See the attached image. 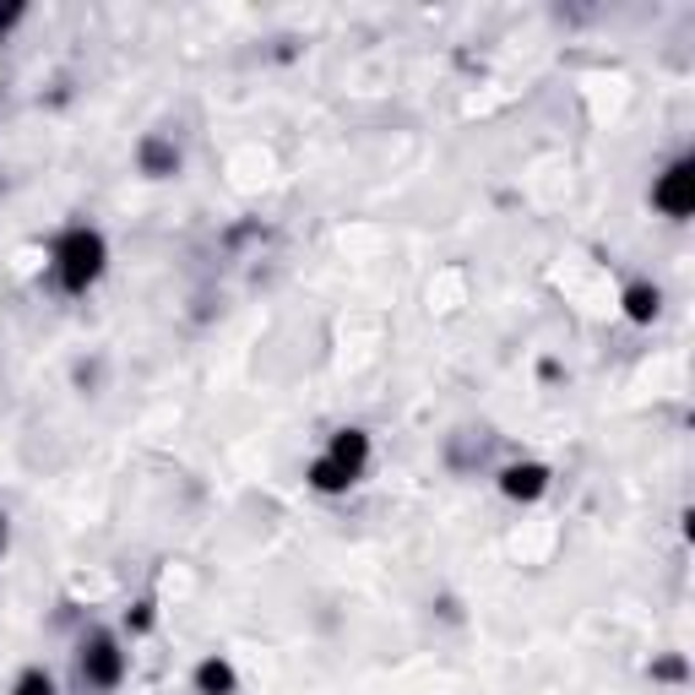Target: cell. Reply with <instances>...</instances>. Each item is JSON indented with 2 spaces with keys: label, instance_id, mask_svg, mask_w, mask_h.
I'll return each mask as SVG.
<instances>
[{
  "label": "cell",
  "instance_id": "6da1fadb",
  "mask_svg": "<svg viewBox=\"0 0 695 695\" xmlns=\"http://www.w3.org/2000/svg\"><path fill=\"white\" fill-rule=\"evenodd\" d=\"M55 266H61L65 288L82 294V288L98 283V272H104V240H98L93 229H71L61 240V251H55Z\"/></svg>",
  "mask_w": 695,
  "mask_h": 695
},
{
  "label": "cell",
  "instance_id": "7a4b0ae2",
  "mask_svg": "<svg viewBox=\"0 0 695 695\" xmlns=\"http://www.w3.org/2000/svg\"><path fill=\"white\" fill-rule=\"evenodd\" d=\"M120 674H126L120 646H115L109 635H93V641L82 646V680L98 685V691H109V685H120Z\"/></svg>",
  "mask_w": 695,
  "mask_h": 695
},
{
  "label": "cell",
  "instance_id": "3957f363",
  "mask_svg": "<svg viewBox=\"0 0 695 695\" xmlns=\"http://www.w3.org/2000/svg\"><path fill=\"white\" fill-rule=\"evenodd\" d=\"M652 201H657L668 218H691V207H695V164H691V158H685V164H674V169L657 180Z\"/></svg>",
  "mask_w": 695,
  "mask_h": 695
},
{
  "label": "cell",
  "instance_id": "277c9868",
  "mask_svg": "<svg viewBox=\"0 0 695 695\" xmlns=\"http://www.w3.org/2000/svg\"><path fill=\"white\" fill-rule=\"evenodd\" d=\"M326 456H331L348 478H359V473H365V462H370V441H365V430H343V435L331 441Z\"/></svg>",
  "mask_w": 695,
  "mask_h": 695
},
{
  "label": "cell",
  "instance_id": "5b68a950",
  "mask_svg": "<svg viewBox=\"0 0 695 695\" xmlns=\"http://www.w3.org/2000/svg\"><path fill=\"white\" fill-rule=\"evenodd\" d=\"M501 489H506L510 501H538V495L549 489V473H544L538 462H522V467H506Z\"/></svg>",
  "mask_w": 695,
  "mask_h": 695
},
{
  "label": "cell",
  "instance_id": "8992f818",
  "mask_svg": "<svg viewBox=\"0 0 695 695\" xmlns=\"http://www.w3.org/2000/svg\"><path fill=\"white\" fill-rule=\"evenodd\" d=\"M196 691L201 695H234V668H229L223 657H207V663L196 668Z\"/></svg>",
  "mask_w": 695,
  "mask_h": 695
},
{
  "label": "cell",
  "instance_id": "52a82bcc",
  "mask_svg": "<svg viewBox=\"0 0 695 695\" xmlns=\"http://www.w3.org/2000/svg\"><path fill=\"white\" fill-rule=\"evenodd\" d=\"M175 164H180V152H175L169 141H158V136L141 141V169H147V175H175Z\"/></svg>",
  "mask_w": 695,
  "mask_h": 695
},
{
  "label": "cell",
  "instance_id": "ba28073f",
  "mask_svg": "<svg viewBox=\"0 0 695 695\" xmlns=\"http://www.w3.org/2000/svg\"><path fill=\"white\" fill-rule=\"evenodd\" d=\"M310 484H316V489H326V495H337V489H348L354 478H348V473H343L331 456H320L316 467H310Z\"/></svg>",
  "mask_w": 695,
  "mask_h": 695
},
{
  "label": "cell",
  "instance_id": "9c48e42d",
  "mask_svg": "<svg viewBox=\"0 0 695 695\" xmlns=\"http://www.w3.org/2000/svg\"><path fill=\"white\" fill-rule=\"evenodd\" d=\"M625 310H631V320H652V316H657V288L635 283L631 294H625Z\"/></svg>",
  "mask_w": 695,
  "mask_h": 695
},
{
  "label": "cell",
  "instance_id": "30bf717a",
  "mask_svg": "<svg viewBox=\"0 0 695 695\" xmlns=\"http://www.w3.org/2000/svg\"><path fill=\"white\" fill-rule=\"evenodd\" d=\"M17 695H55V685H50V674H39V668H33V674H22V680H17Z\"/></svg>",
  "mask_w": 695,
  "mask_h": 695
},
{
  "label": "cell",
  "instance_id": "8fae6325",
  "mask_svg": "<svg viewBox=\"0 0 695 695\" xmlns=\"http://www.w3.org/2000/svg\"><path fill=\"white\" fill-rule=\"evenodd\" d=\"M0 549H6V516H0Z\"/></svg>",
  "mask_w": 695,
  "mask_h": 695
}]
</instances>
